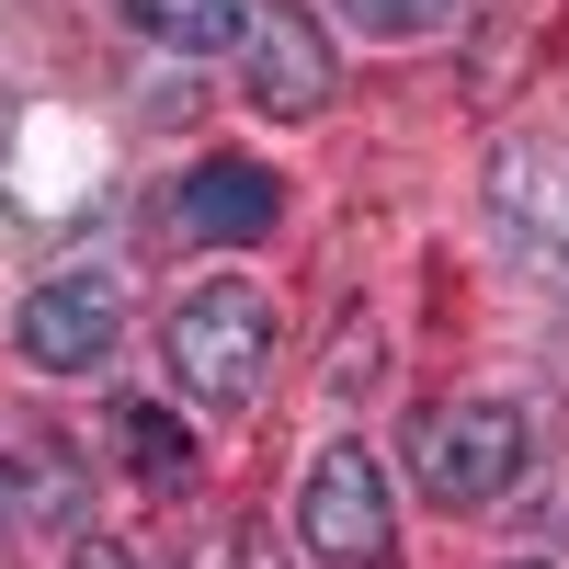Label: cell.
Instances as JSON below:
<instances>
[{
	"mask_svg": "<svg viewBox=\"0 0 569 569\" xmlns=\"http://www.w3.org/2000/svg\"><path fill=\"white\" fill-rule=\"evenodd\" d=\"M273 217H284V182L262 160H194L171 182V228L182 240H206V251H251L273 240Z\"/></svg>",
	"mask_w": 569,
	"mask_h": 569,
	"instance_id": "obj_7",
	"label": "cell"
},
{
	"mask_svg": "<svg viewBox=\"0 0 569 569\" xmlns=\"http://www.w3.org/2000/svg\"><path fill=\"white\" fill-rule=\"evenodd\" d=\"M114 467H126L149 501H194L206 445L182 433V410H171V399H114Z\"/></svg>",
	"mask_w": 569,
	"mask_h": 569,
	"instance_id": "obj_9",
	"label": "cell"
},
{
	"mask_svg": "<svg viewBox=\"0 0 569 569\" xmlns=\"http://www.w3.org/2000/svg\"><path fill=\"white\" fill-rule=\"evenodd\" d=\"M58 569H149V558L114 547V536H69V558H58Z\"/></svg>",
	"mask_w": 569,
	"mask_h": 569,
	"instance_id": "obj_12",
	"label": "cell"
},
{
	"mask_svg": "<svg viewBox=\"0 0 569 569\" xmlns=\"http://www.w3.org/2000/svg\"><path fill=\"white\" fill-rule=\"evenodd\" d=\"M114 12L149 46H171V58H240V34H251L262 0H114Z\"/></svg>",
	"mask_w": 569,
	"mask_h": 569,
	"instance_id": "obj_10",
	"label": "cell"
},
{
	"mask_svg": "<svg viewBox=\"0 0 569 569\" xmlns=\"http://www.w3.org/2000/svg\"><path fill=\"white\" fill-rule=\"evenodd\" d=\"M228 569H273V536H240V558H228Z\"/></svg>",
	"mask_w": 569,
	"mask_h": 569,
	"instance_id": "obj_13",
	"label": "cell"
},
{
	"mask_svg": "<svg viewBox=\"0 0 569 569\" xmlns=\"http://www.w3.org/2000/svg\"><path fill=\"white\" fill-rule=\"evenodd\" d=\"M512 569H547V558H512Z\"/></svg>",
	"mask_w": 569,
	"mask_h": 569,
	"instance_id": "obj_14",
	"label": "cell"
},
{
	"mask_svg": "<svg viewBox=\"0 0 569 569\" xmlns=\"http://www.w3.org/2000/svg\"><path fill=\"white\" fill-rule=\"evenodd\" d=\"M297 547L319 569H388L399 558V490L365 445H319L297 479Z\"/></svg>",
	"mask_w": 569,
	"mask_h": 569,
	"instance_id": "obj_3",
	"label": "cell"
},
{
	"mask_svg": "<svg viewBox=\"0 0 569 569\" xmlns=\"http://www.w3.org/2000/svg\"><path fill=\"white\" fill-rule=\"evenodd\" d=\"M490 240L512 251L525 284H547L569 308V149L558 137H512L490 160Z\"/></svg>",
	"mask_w": 569,
	"mask_h": 569,
	"instance_id": "obj_4",
	"label": "cell"
},
{
	"mask_svg": "<svg viewBox=\"0 0 569 569\" xmlns=\"http://www.w3.org/2000/svg\"><path fill=\"white\" fill-rule=\"evenodd\" d=\"M80 490H91L80 445L46 433V421H23V410H0V525H69Z\"/></svg>",
	"mask_w": 569,
	"mask_h": 569,
	"instance_id": "obj_8",
	"label": "cell"
},
{
	"mask_svg": "<svg viewBox=\"0 0 569 569\" xmlns=\"http://www.w3.org/2000/svg\"><path fill=\"white\" fill-rule=\"evenodd\" d=\"M12 342L34 376H91L114 342H126V297H114V273H46L23 319H12Z\"/></svg>",
	"mask_w": 569,
	"mask_h": 569,
	"instance_id": "obj_6",
	"label": "cell"
},
{
	"mask_svg": "<svg viewBox=\"0 0 569 569\" xmlns=\"http://www.w3.org/2000/svg\"><path fill=\"white\" fill-rule=\"evenodd\" d=\"M240 91H251V114H273V126L330 114L342 58H330V34H319L308 0H262V12H251V34H240Z\"/></svg>",
	"mask_w": 569,
	"mask_h": 569,
	"instance_id": "obj_5",
	"label": "cell"
},
{
	"mask_svg": "<svg viewBox=\"0 0 569 569\" xmlns=\"http://www.w3.org/2000/svg\"><path fill=\"white\" fill-rule=\"evenodd\" d=\"M160 353H171V388H182V399H206V410H251V399L273 388V297H262L251 273H206V284H182Z\"/></svg>",
	"mask_w": 569,
	"mask_h": 569,
	"instance_id": "obj_1",
	"label": "cell"
},
{
	"mask_svg": "<svg viewBox=\"0 0 569 569\" xmlns=\"http://www.w3.org/2000/svg\"><path fill=\"white\" fill-rule=\"evenodd\" d=\"M525 467H536V421L512 399H433L410 421V479L433 512H490V501H512Z\"/></svg>",
	"mask_w": 569,
	"mask_h": 569,
	"instance_id": "obj_2",
	"label": "cell"
},
{
	"mask_svg": "<svg viewBox=\"0 0 569 569\" xmlns=\"http://www.w3.org/2000/svg\"><path fill=\"white\" fill-rule=\"evenodd\" d=\"M342 12H353L365 34H388V46H410V34H445V12H456V0H342Z\"/></svg>",
	"mask_w": 569,
	"mask_h": 569,
	"instance_id": "obj_11",
	"label": "cell"
}]
</instances>
